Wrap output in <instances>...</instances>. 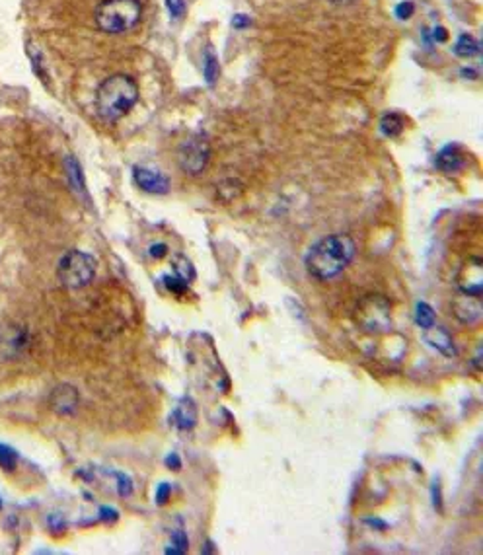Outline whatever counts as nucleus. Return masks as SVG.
Instances as JSON below:
<instances>
[{"label":"nucleus","instance_id":"nucleus-7","mask_svg":"<svg viewBox=\"0 0 483 555\" xmlns=\"http://www.w3.org/2000/svg\"><path fill=\"white\" fill-rule=\"evenodd\" d=\"M458 288L462 295L479 298L483 293V271L482 260L472 258L464 263V267L458 273Z\"/></svg>","mask_w":483,"mask_h":555},{"label":"nucleus","instance_id":"nucleus-27","mask_svg":"<svg viewBox=\"0 0 483 555\" xmlns=\"http://www.w3.org/2000/svg\"><path fill=\"white\" fill-rule=\"evenodd\" d=\"M170 495H172V487H170V483H160V486L156 487L154 501H156V504H166L168 499H170Z\"/></svg>","mask_w":483,"mask_h":555},{"label":"nucleus","instance_id":"nucleus-5","mask_svg":"<svg viewBox=\"0 0 483 555\" xmlns=\"http://www.w3.org/2000/svg\"><path fill=\"white\" fill-rule=\"evenodd\" d=\"M57 275L62 285L69 288H84L92 283L96 275V260L90 253L71 250L59 261Z\"/></svg>","mask_w":483,"mask_h":555},{"label":"nucleus","instance_id":"nucleus-12","mask_svg":"<svg viewBox=\"0 0 483 555\" xmlns=\"http://www.w3.org/2000/svg\"><path fill=\"white\" fill-rule=\"evenodd\" d=\"M452 306H454L456 318L462 323H477L482 318L483 308L479 304V298H475V296L460 295V298H456Z\"/></svg>","mask_w":483,"mask_h":555},{"label":"nucleus","instance_id":"nucleus-8","mask_svg":"<svg viewBox=\"0 0 483 555\" xmlns=\"http://www.w3.org/2000/svg\"><path fill=\"white\" fill-rule=\"evenodd\" d=\"M132 180L142 191L152 193V195H164L170 189V180L166 175L158 170H150L144 166H137L132 170Z\"/></svg>","mask_w":483,"mask_h":555},{"label":"nucleus","instance_id":"nucleus-34","mask_svg":"<svg viewBox=\"0 0 483 555\" xmlns=\"http://www.w3.org/2000/svg\"><path fill=\"white\" fill-rule=\"evenodd\" d=\"M0 507H2V501H0Z\"/></svg>","mask_w":483,"mask_h":555},{"label":"nucleus","instance_id":"nucleus-2","mask_svg":"<svg viewBox=\"0 0 483 555\" xmlns=\"http://www.w3.org/2000/svg\"><path fill=\"white\" fill-rule=\"evenodd\" d=\"M139 102V84L129 74H114L96 92V112L106 123L119 121Z\"/></svg>","mask_w":483,"mask_h":555},{"label":"nucleus","instance_id":"nucleus-16","mask_svg":"<svg viewBox=\"0 0 483 555\" xmlns=\"http://www.w3.org/2000/svg\"><path fill=\"white\" fill-rule=\"evenodd\" d=\"M220 67H219V57L215 55L211 47L205 49V57H203V76L207 80L209 86H215V82L219 79Z\"/></svg>","mask_w":483,"mask_h":555},{"label":"nucleus","instance_id":"nucleus-4","mask_svg":"<svg viewBox=\"0 0 483 555\" xmlns=\"http://www.w3.org/2000/svg\"><path fill=\"white\" fill-rule=\"evenodd\" d=\"M355 321L359 328L372 335L386 333L392 326V308L382 295L365 296L355 310Z\"/></svg>","mask_w":483,"mask_h":555},{"label":"nucleus","instance_id":"nucleus-32","mask_svg":"<svg viewBox=\"0 0 483 555\" xmlns=\"http://www.w3.org/2000/svg\"><path fill=\"white\" fill-rule=\"evenodd\" d=\"M166 466L170 469H179V468H182V460H179V456L172 452V454H170V456L166 458Z\"/></svg>","mask_w":483,"mask_h":555},{"label":"nucleus","instance_id":"nucleus-19","mask_svg":"<svg viewBox=\"0 0 483 555\" xmlns=\"http://www.w3.org/2000/svg\"><path fill=\"white\" fill-rule=\"evenodd\" d=\"M415 321H417V326L421 330H427L430 326H435V321H437L435 310L427 302H419L417 308H415Z\"/></svg>","mask_w":483,"mask_h":555},{"label":"nucleus","instance_id":"nucleus-30","mask_svg":"<svg viewBox=\"0 0 483 555\" xmlns=\"http://www.w3.org/2000/svg\"><path fill=\"white\" fill-rule=\"evenodd\" d=\"M166 253H168L166 243H154V246H150V255H152V258H156V260L164 258Z\"/></svg>","mask_w":483,"mask_h":555},{"label":"nucleus","instance_id":"nucleus-17","mask_svg":"<svg viewBox=\"0 0 483 555\" xmlns=\"http://www.w3.org/2000/svg\"><path fill=\"white\" fill-rule=\"evenodd\" d=\"M454 53H456L458 57H462V59L475 57L479 53V41L475 39L474 35L462 34L458 37L456 45H454Z\"/></svg>","mask_w":483,"mask_h":555},{"label":"nucleus","instance_id":"nucleus-1","mask_svg":"<svg viewBox=\"0 0 483 555\" xmlns=\"http://www.w3.org/2000/svg\"><path fill=\"white\" fill-rule=\"evenodd\" d=\"M357 252L351 236L334 234L325 236L314 243L306 253V271L318 281H329L347 269Z\"/></svg>","mask_w":483,"mask_h":555},{"label":"nucleus","instance_id":"nucleus-29","mask_svg":"<svg viewBox=\"0 0 483 555\" xmlns=\"http://www.w3.org/2000/svg\"><path fill=\"white\" fill-rule=\"evenodd\" d=\"M252 24V20H250V16H246V14H236V16L232 18V26L236 27V29H244V27H247Z\"/></svg>","mask_w":483,"mask_h":555},{"label":"nucleus","instance_id":"nucleus-31","mask_svg":"<svg viewBox=\"0 0 483 555\" xmlns=\"http://www.w3.org/2000/svg\"><path fill=\"white\" fill-rule=\"evenodd\" d=\"M430 35H433V39L437 41V44H440V41H447L448 39V34L444 27H435L433 32H430Z\"/></svg>","mask_w":483,"mask_h":555},{"label":"nucleus","instance_id":"nucleus-33","mask_svg":"<svg viewBox=\"0 0 483 555\" xmlns=\"http://www.w3.org/2000/svg\"><path fill=\"white\" fill-rule=\"evenodd\" d=\"M369 522V524H372V526H378V528H386V522H382V521H367Z\"/></svg>","mask_w":483,"mask_h":555},{"label":"nucleus","instance_id":"nucleus-9","mask_svg":"<svg viewBox=\"0 0 483 555\" xmlns=\"http://www.w3.org/2000/svg\"><path fill=\"white\" fill-rule=\"evenodd\" d=\"M79 390L71 386V384H61L57 386L51 396H49V406L53 409L55 413L59 415H72L76 409H79Z\"/></svg>","mask_w":483,"mask_h":555},{"label":"nucleus","instance_id":"nucleus-11","mask_svg":"<svg viewBox=\"0 0 483 555\" xmlns=\"http://www.w3.org/2000/svg\"><path fill=\"white\" fill-rule=\"evenodd\" d=\"M170 421L179 429V431H191L197 425V408L191 398H182L177 406L170 415Z\"/></svg>","mask_w":483,"mask_h":555},{"label":"nucleus","instance_id":"nucleus-24","mask_svg":"<svg viewBox=\"0 0 483 555\" xmlns=\"http://www.w3.org/2000/svg\"><path fill=\"white\" fill-rule=\"evenodd\" d=\"M162 279H164V285L168 286V290H170V293L184 295L185 290H187V283H185V281H182L179 277H176V275H174V277L166 275V277H162Z\"/></svg>","mask_w":483,"mask_h":555},{"label":"nucleus","instance_id":"nucleus-18","mask_svg":"<svg viewBox=\"0 0 483 555\" xmlns=\"http://www.w3.org/2000/svg\"><path fill=\"white\" fill-rule=\"evenodd\" d=\"M172 265H174V273H176V277H179L182 281H185L187 285H189V283H191V281L195 279L193 265H191V261L187 260L185 255H174Z\"/></svg>","mask_w":483,"mask_h":555},{"label":"nucleus","instance_id":"nucleus-6","mask_svg":"<svg viewBox=\"0 0 483 555\" xmlns=\"http://www.w3.org/2000/svg\"><path fill=\"white\" fill-rule=\"evenodd\" d=\"M211 162V145L205 135H191L179 145L177 164L185 174L199 175L207 170Z\"/></svg>","mask_w":483,"mask_h":555},{"label":"nucleus","instance_id":"nucleus-13","mask_svg":"<svg viewBox=\"0 0 483 555\" xmlns=\"http://www.w3.org/2000/svg\"><path fill=\"white\" fill-rule=\"evenodd\" d=\"M64 170H67V178H69V183H71V189L76 193L79 199H84L88 203V189H86V182H84V174H82V168H80L79 160L72 156L64 158Z\"/></svg>","mask_w":483,"mask_h":555},{"label":"nucleus","instance_id":"nucleus-20","mask_svg":"<svg viewBox=\"0 0 483 555\" xmlns=\"http://www.w3.org/2000/svg\"><path fill=\"white\" fill-rule=\"evenodd\" d=\"M187 547H189L187 534H185L182 528L174 530V532H172V544H170V547H166V554L182 555L187 551Z\"/></svg>","mask_w":483,"mask_h":555},{"label":"nucleus","instance_id":"nucleus-26","mask_svg":"<svg viewBox=\"0 0 483 555\" xmlns=\"http://www.w3.org/2000/svg\"><path fill=\"white\" fill-rule=\"evenodd\" d=\"M413 12H415V4L409 2V0H405V2L395 6V16L400 18V20H409L413 16Z\"/></svg>","mask_w":483,"mask_h":555},{"label":"nucleus","instance_id":"nucleus-10","mask_svg":"<svg viewBox=\"0 0 483 555\" xmlns=\"http://www.w3.org/2000/svg\"><path fill=\"white\" fill-rule=\"evenodd\" d=\"M423 339L425 343L433 347L437 353L444 356H456V345H454V339L450 335V331L440 328V326H430L427 330H423Z\"/></svg>","mask_w":483,"mask_h":555},{"label":"nucleus","instance_id":"nucleus-3","mask_svg":"<svg viewBox=\"0 0 483 555\" xmlns=\"http://www.w3.org/2000/svg\"><path fill=\"white\" fill-rule=\"evenodd\" d=\"M141 0H100L94 10L96 26L106 34L119 35L141 22Z\"/></svg>","mask_w":483,"mask_h":555},{"label":"nucleus","instance_id":"nucleus-21","mask_svg":"<svg viewBox=\"0 0 483 555\" xmlns=\"http://www.w3.org/2000/svg\"><path fill=\"white\" fill-rule=\"evenodd\" d=\"M16 462H18V454L14 448H10L6 444H0V468L4 469H14L16 468Z\"/></svg>","mask_w":483,"mask_h":555},{"label":"nucleus","instance_id":"nucleus-23","mask_svg":"<svg viewBox=\"0 0 483 555\" xmlns=\"http://www.w3.org/2000/svg\"><path fill=\"white\" fill-rule=\"evenodd\" d=\"M115 479H117V493L121 497H129L132 493V481L131 477L125 476L121 472H115Z\"/></svg>","mask_w":483,"mask_h":555},{"label":"nucleus","instance_id":"nucleus-28","mask_svg":"<svg viewBox=\"0 0 483 555\" xmlns=\"http://www.w3.org/2000/svg\"><path fill=\"white\" fill-rule=\"evenodd\" d=\"M100 519L104 522L117 521V511L111 509V507H102V509H100Z\"/></svg>","mask_w":483,"mask_h":555},{"label":"nucleus","instance_id":"nucleus-15","mask_svg":"<svg viewBox=\"0 0 483 555\" xmlns=\"http://www.w3.org/2000/svg\"><path fill=\"white\" fill-rule=\"evenodd\" d=\"M405 127V119L400 115V113H386L382 119H380V131H382V135H386V137H390V139H394V137H400L402 135V131H404Z\"/></svg>","mask_w":483,"mask_h":555},{"label":"nucleus","instance_id":"nucleus-22","mask_svg":"<svg viewBox=\"0 0 483 555\" xmlns=\"http://www.w3.org/2000/svg\"><path fill=\"white\" fill-rule=\"evenodd\" d=\"M27 53H29V61H32L34 72H36L39 79H47V72H43V55L37 51V47H34V45H29Z\"/></svg>","mask_w":483,"mask_h":555},{"label":"nucleus","instance_id":"nucleus-14","mask_svg":"<svg viewBox=\"0 0 483 555\" xmlns=\"http://www.w3.org/2000/svg\"><path fill=\"white\" fill-rule=\"evenodd\" d=\"M437 166L444 174H452L464 168V158L460 154V148L456 145H448L437 154Z\"/></svg>","mask_w":483,"mask_h":555},{"label":"nucleus","instance_id":"nucleus-25","mask_svg":"<svg viewBox=\"0 0 483 555\" xmlns=\"http://www.w3.org/2000/svg\"><path fill=\"white\" fill-rule=\"evenodd\" d=\"M166 8L174 20H182L185 16L187 6H185V0H166Z\"/></svg>","mask_w":483,"mask_h":555}]
</instances>
